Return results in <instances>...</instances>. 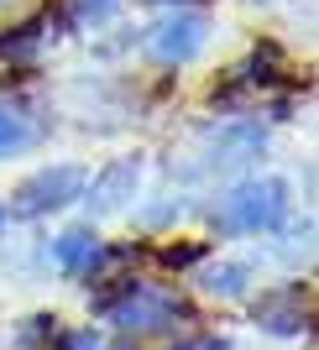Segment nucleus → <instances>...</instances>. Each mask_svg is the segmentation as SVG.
<instances>
[{
    "label": "nucleus",
    "mask_w": 319,
    "mask_h": 350,
    "mask_svg": "<svg viewBox=\"0 0 319 350\" xmlns=\"http://www.w3.org/2000/svg\"><path fill=\"white\" fill-rule=\"evenodd\" d=\"M283 215H288V183H283V178H251V183H235V189L215 204L220 235H261V230H277Z\"/></svg>",
    "instance_id": "nucleus-1"
},
{
    "label": "nucleus",
    "mask_w": 319,
    "mask_h": 350,
    "mask_svg": "<svg viewBox=\"0 0 319 350\" xmlns=\"http://www.w3.org/2000/svg\"><path fill=\"white\" fill-rule=\"evenodd\" d=\"M100 308H110V324H120V329H131V335L168 329L173 319L189 314L183 298H173V293H162V288H146V282H120V293L100 298Z\"/></svg>",
    "instance_id": "nucleus-2"
},
{
    "label": "nucleus",
    "mask_w": 319,
    "mask_h": 350,
    "mask_svg": "<svg viewBox=\"0 0 319 350\" xmlns=\"http://www.w3.org/2000/svg\"><path fill=\"white\" fill-rule=\"evenodd\" d=\"M84 167H73V162H58V167H42V173H31L21 189H16V199H11V209L16 215H27V219H37V215H53V209H63V204H73V199H84Z\"/></svg>",
    "instance_id": "nucleus-3"
},
{
    "label": "nucleus",
    "mask_w": 319,
    "mask_h": 350,
    "mask_svg": "<svg viewBox=\"0 0 319 350\" xmlns=\"http://www.w3.org/2000/svg\"><path fill=\"white\" fill-rule=\"evenodd\" d=\"M204 42H209V21H204L199 11H173V16H162L157 27L146 31V53L157 63H168V68L194 63L204 53Z\"/></svg>",
    "instance_id": "nucleus-4"
},
{
    "label": "nucleus",
    "mask_w": 319,
    "mask_h": 350,
    "mask_svg": "<svg viewBox=\"0 0 319 350\" xmlns=\"http://www.w3.org/2000/svg\"><path fill=\"white\" fill-rule=\"evenodd\" d=\"M105 262H110V251H105V241L94 230H63L53 241V267L68 272V278H94Z\"/></svg>",
    "instance_id": "nucleus-5"
},
{
    "label": "nucleus",
    "mask_w": 319,
    "mask_h": 350,
    "mask_svg": "<svg viewBox=\"0 0 319 350\" xmlns=\"http://www.w3.org/2000/svg\"><path fill=\"white\" fill-rule=\"evenodd\" d=\"M136 183H142V162H136V157H120V162H110L94 183H84V189H89V204L105 215V209H120V204H126L131 193H136Z\"/></svg>",
    "instance_id": "nucleus-6"
},
{
    "label": "nucleus",
    "mask_w": 319,
    "mask_h": 350,
    "mask_svg": "<svg viewBox=\"0 0 319 350\" xmlns=\"http://www.w3.org/2000/svg\"><path fill=\"white\" fill-rule=\"evenodd\" d=\"M199 288H204V293H215V298H246V288H251V267H246V262L204 267V272H199Z\"/></svg>",
    "instance_id": "nucleus-7"
},
{
    "label": "nucleus",
    "mask_w": 319,
    "mask_h": 350,
    "mask_svg": "<svg viewBox=\"0 0 319 350\" xmlns=\"http://www.w3.org/2000/svg\"><path fill=\"white\" fill-rule=\"evenodd\" d=\"M37 142V126L27 120V110H16V105L0 100V157H11V152H27Z\"/></svg>",
    "instance_id": "nucleus-8"
},
{
    "label": "nucleus",
    "mask_w": 319,
    "mask_h": 350,
    "mask_svg": "<svg viewBox=\"0 0 319 350\" xmlns=\"http://www.w3.org/2000/svg\"><path fill=\"white\" fill-rule=\"evenodd\" d=\"M37 42H42V31H37V27H16L11 37H0V58H31Z\"/></svg>",
    "instance_id": "nucleus-9"
},
{
    "label": "nucleus",
    "mask_w": 319,
    "mask_h": 350,
    "mask_svg": "<svg viewBox=\"0 0 319 350\" xmlns=\"http://www.w3.org/2000/svg\"><path fill=\"white\" fill-rule=\"evenodd\" d=\"M157 256H162V267H189V262H199V246H162Z\"/></svg>",
    "instance_id": "nucleus-10"
},
{
    "label": "nucleus",
    "mask_w": 319,
    "mask_h": 350,
    "mask_svg": "<svg viewBox=\"0 0 319 350\" xmlns=\"http://www.w3.org/2000/svg\"><path fill=\"white\" fill-rule=\"evenodd\" d=\"M110 5H116V0H73V11L84 16V21H94V16H105V11H110Z\"/></svg>",
    "instance_id": "nucleus-11"
},
{
    "label": "nucleus",
    "mask_w": 319,
    "mask_h": 350,
    "mask_svg": "<svg viewBox=\"0 0 319 350\" xmlns=\"http://www.w3.org/2000/svg\"><path fill=\"white\" fill-rule=\"evenodd\" d=\"M0 230H5V204H0Z\"/></svg>",
    "instance_id": "nucleus-12"
}]
</instances>
